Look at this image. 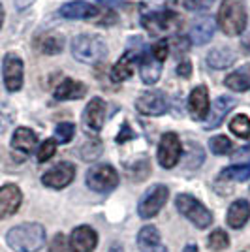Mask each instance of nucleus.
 <instances>
[{"mask_svg":"<svg viewBox=\"0 0 250 252\" xmlns=\"http://www.w3.org/2000/svg\"><path fill=\"white\" fill-rule=\"evenodd\" d=\"M137 247L141 252H167L166 245L160 239L156 226H143L137 233Z\"/></svg>","mask_w":250,"mask_h":252,"instance_id":"obj_17","label":"nucleus"},{"mask_svg":"<svg viewBox=\"0 0 250 252\" xmlns=\"http://www.w3.org/2000/svg\"><path fill=\"white\" fill-rule=\"evenodd\" d=\"M87 187L94 192H100V194H107L111 190L117 189L119 185V173L115 171L113 166L109 164H98L87 171Z\"/></svg>","mask_w":250,"mask_h":252,"instance_id":"obj_6","label":"nucleus"},{"mask_svg":"<svg viewBox=\"0 0 250 252\" xmlns=\"http://www.w3.org/2000/svg\"><path fill=\"white\" fill-rule=\"evenodd\" d=\"M36 143H38V137L36 134L32 132L31 128H17L15 132H13V137H11V147L13 151H17V153H21V155H31L34 147H36Z\"/></svg>","mask_w":250,"mask_h":252,"instance_id":"obj_23","label":"nucleus"},{"mask_svg":"<svg viewBox=\"0 0 250 252\" xmlns=\"http://www.w3.org/2000/svg\"><path fill=\"white\" fill-rule=\"evenodd\" d=\"M188 113L194 121H205L209 115V89L198 85L188 96Z\"/></svg>","mask_w":250,"mask_h":252,"instance_id":"obj_12","label":"nucleus"},{"mask_svg":"<svg viewBox=\"0 0 250 252\" xmlns=\"http://www.w3.org/2000/svg\"><path fill=\"white\" fill-rule=\"evenodd\" d=\"M98 13H100V8L85 0H73L61 8V15L66 19H91V17H96Z\"/></svg>","mask_w":250,"mask_h":252,"instance_id":"obj_18","label":"nucleus"},{"mask_svg":"<svg viewBox=\"0 0 250 252\" xmlns=\"http://www.w3.org/2000/svg\"><path fill=\"white\" fill-rule=\"evenodd\" d=\"M183 157V145L175 132H166L158 145V162L166 169L175 168Z\"/></svg>","mask_w":250,"mask_h":252,"instance_id":"obj_8","label":"nucleus"},{"mask_svg":"<svg viewBox=\"0 0 250 252\" xmlns=\"http://www.w3.org/2000/svg\"><path fill=\"white\" fill-rule=\"evenodd\" d=\"M136 107L141 115L160 117L167 111L169 104H167V98L164 93H160V91H149V93H143V94L137 96Z\"/></svg>","mask_w":250,"mask_h":252,"instance_id":"obj_10","label":"nucleus"},{"mask_svg":"<svg viewBox=\"0 0 250 252\" xmlns=\"http://www.w3.org/2000/svg\"><path fill=\"white\" fill-rule=\"evenodd\" d=\"M23 194L17 185H4L0 187V220L15 215L21 207Z\"/></svg>","mask_w":250,"mask_h":252,"instance_id":"obj_13","label":"nucleus"},{"mask_svg":"<svg viewBox=\"0 0 250 252\" xmlns=\"http://www.w3.org/2000/svg\"><path fill=\"white\" fill-rule=\"evenodd\" d=\"M231 134H235L241 139H249L250 137V119L247 115H235L229 123Z\"/></svg>","mask_w":250,"mask_h":252,"instance_id":"obj_30","label":"nucleus"},{"mask_svg":"<svg viewBox=\"0 0 250 252\" xmlns=\"http://www.w3.org/2000/svg\"><path fill=\"white\" fill-rule=\"evenodd\" d=\"M139 61V55L136 51H132V49H128V51L115 63V66L111 68V79H113L115 83H123L126 81L128 77H132L134 74V64Z\"/></svg>","mask_w":250,"mask_h":252,"instance_id":"obj_19","label":"nucleus"},{"mask_svg":"<svg viewBox=\"0 0 250 252\" xmlns=\"http://www.w3.org/2000/svg\"><path fill=\"white\" fill-rule=\"evenodd\" d=\"M98 245V233L91 226H77L70 233V247L73 252H93Z\"/></svg>","mask_w":250,"mask_h":252,"instance_id":"obj_15","label":"nucleus"},{"mask_svg":"<svg viewBox=\"0 0 250 252\" xmlns=\"http://www.w3.org/2000/svg\"><path fill=\"white\" fill-rule=\"evenodd\" d=\"M73 134H75V126L72 123H61V125H57V128H55V136H57L59 143L72 141Z\"/></svg>","mask_w":250,"mask_h":252,"instance_id":"obj_33","label":"nucleus"},{"mask_svg":"<svg viewBox=\"0 0 250 252\" xmlns=\"http://www.w3.org/2000/svg\"><path fill=\"white\" fill-rule=\"evenodd\" d=\"M175 207L185 219H188L199 230H205L213 224V213L198 198L190 194H179L175 198Z\"/></svg>","mask_w":250,"mask_h":252,"instance_id":"obj_4","label":"nucleus"},{"mask_svg":"<svg viewBox=\"0 0 250 252\" xmlns=\"http://www.w3.org/2000/svg\"><path fill=\"white\" fill-rule=\"evenodd\" d=\"M149 171H151V168H149L147 158L145 160H139L136 166H132V168H130V173H132V175H136L137 173V177H136L137 181H139V179H143V177H149Z\"/></svg>","mask_w":250,"mask_h":252,"instance_id":"obj_39","label":"nucleus"},{"mask_svg":"<svg viewBox=\"0 0 250 252\" xmlns=\"http://www.w3.org/2000/svg\"><path fill=\"white\" fill-rule=\"evenodd\" d=\"M49 252H73V249L64 233H57L49 243Z\"/></svg>","mask_w":250,"mask_h":252,"instance_id":"obj_36","label":"nucleus"},{"mask_svg":"<svg viewBox=\"0 0 250 252\" xmlns=\"http://www.w3.org/2000/svg\"><path fill=\"white\" fill-rule=\"evenodd\" d=\"M130 137H134V132L128 130V125H123V132L117 136V143H125V139H130Z\"/></svg>","mask_w":250,"mask_h":252,"instance_id":"obj_43","label":"nucleus"},{"mask_svg":"<svg viewBox=\"0 0 250 252\" xmlns=\"http://www.w3.org/2000/svg\"><path fill=\"white\" fill-rule=\"evenodd\" d=\"M57 153V141L55 139H45L40 149H38V162H47L51 160Z\"/></svg>","mask_w":250,"mask_h":252,"instance_id":"obj_35","label":"nucleus"},{"mask_svg":"<svg viewBox=\"0 0 250 252\" xmlns=\"http://www.w3.org/2000/svg\"><path fill=\"white\" fill-rule=\"evenodd\" d=\"M235 59H237V55L224 45V47H217V49L209 51L207 64L213 70H226V68H229L231 64L235 63Z\"/></svg>","mask_w":250,"mask_h":252,"instance_id":"obj_26","label":"nucleus"},{"mask_svg":"<svg viewBox=\"0 0 250 252\" xmlns=\"http://www.w3.org/2000/svg\"><path fill=\"white\" fill-rule=\"evenodd\" d=\"M250 177V166H229L222 169L217 183H243Z\"/></svg>","mask_w":250,"mask_h":252,"instance_id":"obj_28","label":"nucleus"},{"mask_svg":"<svg viewBox=\"0 0 250 252\" xmlns=\"http://www.w3.org/2000/svg\"><path fill=\"white\" fill-rule=\"evenodd\" d=\"M250 219V203L247 200H235L228 209L226 220L228 226L233 230H241Z\"/></svg>","mask_w":250,"mask_h":252,"instance_id":"obj_21","label":"nucleus"},{"mask_svg":"<svg viewBox=\"0 0 250 252\" xmlns=\"http://www.w3.org/2000/svg\"><path fill=\"white\" fill-rule=\"evenodd\" d=\"M100 153H102V141H98V139H91L81 147L83 160H94L96 157H100Z\"/></svg>","mask_w":250,"mask_h":252,"instance_id":"obj_34","label":"nucleus"},{"mask_svg":"<svg viewBox=\"0 0 250 252\" xmlns=\"http://www.w3.org/2000/svg\"><path fill=\"white\" fill-rule=\"evenodd\" d=\"M233 160H235V166H247V162H250V143L239 151H235Z\"/></svg>","mask_w":250,"mask_h":252,"instance_id":"obj_40","label":"nucleus"},{"mask_svg":"<svg viewBox=\"0 0 250 252\" xmlns=\"http://www.w3.org/2000/svg\"><path fill=\"white\" fill-rule=\"evenodd\" d=\"M213 34H215V21L213 17H198L192 29H190V40L196 43V45H205L213 40Z\"/></svg>","mask_w":250,"mask_h":252,"instance_id":"obj_20","label":"nucleus"},{"mask_svg":"<svg viewBox=\"0 0 250 252\" xmlns=\"http://www.w3.org/2000/svg\"><path fill=\"white\" fill-rule=\"evenodd\" d=\"M87 94V85L77 79H64L62 83L55 89V100H79Z\"/></svg>","mask_w":250,"mask_h":252,"instance_id":"obj_24","label":"nucleus"},{"mask_svg":"<svg viewBox=\"0 0 250 252\" xmlns=\"http://www.w3.org/2000/svg\"><path fill=\"white\" fill-rule=\"evenodd\" d=\"M72 55L85 64H98L107 57V45L94 34H79L72 42Z\"/></svg>","mask_w":250,"mask_h":252,"instance_id":"obj_3","label":"nucleus"},{"mask_svg":"<svg viewBox=\"0 0 250 252\" xmlns=\"http://www.w3.org/2000/svg\"><path fill=\"white\" fill-rule=\"evenodd\" d=\"M105 111H107V105H105L104 100L102 98H93L87 104V107H85V113H83L85 126L91 132H100L105 123Z\"/></svg>","mask_w":250,"mask_h":252,"instance_id":"obj_16","label":"nucleus"},{"mask_svg":"<svg viewBox=\"0 0 250 252\" xmlns=\"http://www.w3.org/2000/svg\"><path fill=\"white\" fill-rule=\"evenodd\" d=\"M167 51H169L167 40H160V42H156L151 47V57H153L155 61H158V63H164L167 57Z\"/></svg>","mask_w":250,"mask_h":252,"instance_id":"obj_37","label":"nucleus"},{"mask_svg":"<svg viewBox=\"0 0 250 252\" xmlns=\"http://www.w3.org/2000/svg\"><path fill=\"white\" fill-rule=\"evenodd\" d=\"M45 228L38 222H27L11 228L6 243L13 252H38L45 245Z\"/></svg>","mask_w":250,"mask_h":252,"instance_id":"obj_1","label":"nucleus"},{"mask_svg":"<svg viewBox=\"0 0 250 252\" xmlns=\"http://www.w3.org/2000/svg\"><path fill=\"white\" fill-rule=\"evenodd\" d=\"M73 179H75V166L70 164V162H61L55 168H51L49 171L43 173L42 183L47 189L61 190V189H66Z\"/></svg>","mask_w":250,"mask_h":252,"instance_id":"obj_11","label":"nucleus"},{"mask_svg":"<svg viewBox=\"0 0 250 252\" xmlns=\"http://www.w3.org/2000/svg\"><path fill=\"white\" fill-rule=\"evenodd\" d=\"M219 27L226 36H239L247 29L245 0H222L219 8Z\"/></svg>","mask_w":250,"mask_h":252,"instance_id":"obj_2","label":"nucleus"},{"mask_svg":"<svg viewBox=\"0 0 250 252\" xmlns=\"http://www.w3.org/2000/svg\"><path fill=\"white\" fill-rule=\"evenodd\" d=\"M235 98H231V96H219L213 105H211V109H209V115L205 119V130H213V128H217V126L222 125V121L226 119L229 111L235 107Z\"/></svg>","mask_w":250,"mask_h":252,"instance_id":"obj_14","label":"nucleus"},{"mask_svg":"<svg viewBox=\"0 0 250 252\" xmlns=\"http://www.w3.org/2000/svg\"><path fill=\"white\" fill-rule=\"evenodd\" d=\"M183 252H199V249H198V245H194V243H192V245H187Z\"/></svg>","mask_w":250,"mask_h":252,"instance_id":"obj_45","label":"nucleus"},{"mask_svg":"<svg viewBox=\"0 0 250 252\" xmlns=\"http://www.w3.org/2000/svg\"><path fill=\"white\" fill-rule=\"evenodd\" d=\"M11 121H13V115L8 113V111H4V109H0V134H4L10 128Z\"/></svg>","mask_w":250,"mask_h":252,"instance_id":"obj_41","label":"nucleus"},{"mask_svg":"<svg viewBox=\"0 0 250 252\" xmlns=\"http://www.w3.org/2000/svg\"><path fill=\"white\" fill-rule=\"evenodd\" d=\"M177 74L181 75V77H190V74H192V64L188 63V61H183V63L177 66Z\"/></svg>","mask_w":250,"mask_h":252,"instance_id":"obj_42","label":"nucleus"},{"mask_svg":"<svg viewBox=\"0 0 250 252\" xmlns=\"http://www.w3.org/2000/svg\"><path fill=\"white\" fill-rule=\"evenodd\" d=\"M209 147H211V151H213L215 155L224 157V155H229V153L233 151V143H231L229 137H226V136H215V137H211Z\"/></svg>","mask_w":250,"mask_h":252,"instance_id":"obj_32","label":"nucleus"},{"mask_svg":"<svg viewBox=\"0 0 250 252\" xmlns=\"http://www.w3.org/2000/svg\"><path fill=\"white\" fill-rule=\"evenodd\" d=\"M203 160H205V153H203L201 145L196 143V141H190L187 147V162H185V168L196 169L203 164Z\"/></svg>","mask_w":250,"mask_h":252,"instance_id":"obj_29","label":"nucleus"},{"mask_svg":"<svg viewBox=\"0 0 250 252\" xmlns=\"http://www.w3.org/2000/svg\"><path fill=\"white\" fill-rule=\"evenodd\" d=\"M2 23H4V8L0 4V29H2Z\"/></svg>","mask_w":250,"mask_h":252,"instance_id":"obj_46","label":"nucleus"},{"mask_svg":"<svg viewBox=\"0 0 250 252\" xmlns=\"http://www.w3.org/2000/svg\"><path fill=\"white\" fill-rule=\"evenodd\" d=\"M139 74H141L143 83L155 85L158 79H160V74H162V63L155 61V59L151 57V53H149V55L143 53V55L139 57Z\"/></svg>","mask_w":250,"mask_h":252,"instance_id":"obj_25","label":"nucleus"},{"mask_svg":"<svg viewBox=\"0 0 250 252\" xmlns=\"http://www.w3.org/2000/svg\"><path fill=\"white\" fill-rule=\"evenodd\" d=\"M207 245H209V249L211 251H226L229 247V237H228V233L224 230H215L211 235H209V239H207Z\"/></svg>","mask_w":250,"mask_h":252,"instance_id":"obj_31","label":"nucleus"},{"mask_svg":"<svg viewBox=\"0 0 250 252\" xmlns=\"http://www.w3.org/2000/svg\"><path fill=\"white\" fill-rule=\"evenodd\" d=\"M143 27L151 36H166V34H175L183 25L181 15L171 10L151 11L143 15Z\"/></svg>","mask_w":250,"mask_h":252,"instance_id":"obj_5","label":"nucleus"},{"mask_svg":"<svg viewBox=\"0 0 250 252\" xmlns=\"http://www.w3.org/2000/svg\"><path fill=\"white\" fill-rule=\"evenodd\" d=\"M109 252H125V247H123L121 243H111V247H109Z\"/></svg>","mask_w":250,"mask_h":252,"instance_id":"obj_44","label":"nucleus"},{"mask_svg":"<svg viewBox=\"0 0 250 252\" xmlns=\"http://www.w3.org/2000/svg\"><path fill=\"white\" fill-rule=\"evenodd\" d=\"M183 2L190 11H205L213 6L215 0H183Z\"/></svg>","mask_w":250,"mask_h":252,"instance_id":"obj_38","label":"nucleus"},{"mask_svg":"<svg viewBox=\"0 0 250 252\" xmlns=\"http://www.w3.org/2000/svg\"><path fill=\"white\" fill-rule=\"evenodd\" d=\"M2 77H4V85L10 93H17L23 87V77H25V66L19 55L15 53H8L4 57V64H2Z\"/></svg>","mask_w":250,"mask_h":252,"instance_id":"obj_9","label":"nucleus"},{"mask_svg":"<svg viewBox=\"0 0 250 252\" xmlns=\"http://www.w3.org/2000/svg\"><path fill=\"white\" fill-rule=\"evenodd\" d=\"M167 198H169V189L166 185H155L147 190L145 194L141 196L139 205H137V213L141 219H153L156 217L160 209L166 205Z\"/></svg>","mask_w":250,"mask_h":252,"instance_id":"obj_7","label":"nucleus"},{"mask_svg":"<svg viewBox=\"0 0 250 252\" xmlns=\"http://www.w3.org/2000/svg\"><path fill=\"white\" fill-rule=\"evenodd\" d=\"M224 85L231 89V91H235V93H245V91H249L250 89V64H245V66H241L239 70H235V72H231V74L224 79Z\"/></svg>","mask_w":250,"mask_h":252,"instance_id":"obj_27","label":"nucleus"},{"mask_svg":"<svg viewBox=\"0 0 250 252\" xmlns=\"http://www.w3.org/2000/svg\"><path fill=\"white\" fill-rule=\"evenodd\" d=\"M34 49L42 55H57L64 49V38L57 32H45L34 40Z\"/></svg>","mask_w":250,"mask_h":252,"instance_id":"obj_22","label":"nucleus"}]
</instances>
